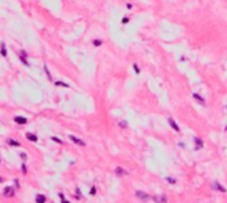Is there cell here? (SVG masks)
<instances>
[{"label": "cell", "instance_id": "cell-1", "mask_svg": "<svg viewBox=\"0 0 227 203\" xmlns=\"http://www.w3.org/2000/svg\"><path fill=\"white\" fill-rule=\"evenodd\" d=\"M13 194H15L13 187H11V186L4 187V190H3V195L6 196V198H11V196H13Z\"/></svg>", "mask_w": 227, "mask_h": 203}, {"label": "cell", "instance_id": "cell-2", "mask_svg": "<svg viewBox=\"0 0 227 203\" xmlns=\"http://www.w3.org/2000/svg\"><path fill=\"white\" fill-rule=\"evenodd\" d=\"M114 173H116L117 177H125V175H127V171L124 169V167H121V166H117L114 169Z\"/></svg>", "mask_w": 227, "mask_h": 203}, {"label": "cell", "instance_id": "cell-3", "mask_svg": "<svg viewBox=\"0 0 227 203\" xmlns=\"http://www.w3.org/2000/svg\"><path fill=\"white\" fill-rule=\"evenodd\" d=\"M136 196L138 198V199H141V201H147V199H150V196L146 194V192H144V191H136Z\"/></svg>", "mask_w": 227, "mask_h": 203}, {"label": "cell", "instance_id": "cell-4", "mask_svg": "<svg viewBox=\"0 0 227 203\" xmlns=\"http://www.w3.org/2000/svg\"><path fill=\"white\" fill-rule=\"evenodd\" d=\"M211 187H213L214 190L220 191V192H226V191H227V190H226V187H225V186H222L220 183H218V182H213V185H211Z\"/></svg>", "mask_w": 227, "mask_h": 203}, {"label": "cell", "instance_id": "cell-5", "mask_svg": "<svg viewBox=\"0 0 227 203\" xmlns=\"http://www.w3.org/2000/svg\"><path fill=\"white\" fill-rule=\"evenodd\" d=\"M69 140H71L72 142L77 143L78 146H86V143H85V142L81 141V140H78V138H77V137H75V136H69Z\"/></svg>", "mask_w": 227, "mask_h": 203}, {"label": "cell", "instance_id": "cell-6", "mask_svg": "<svg viewBox=\"0 0 227 203\" xmlns=\"http://www.w3.org/2000/svg\"><path fill=\"white\" fill-rule=\"evenodd\" d=\"M167 121H169V125L173 127V130H174V131H179V130H181V129H179V126L177 125V122H175L174 120H173L171 117H169V120H167Z\"/></svg>", "mask_w": 227, "mask_h": 203}, {"label": "cell", "instance_id": "cell-7", "mask_svg": "<svg viewBox=\"0 0 227 203\" xmlns=\"http://www.w3.org/2000/svg\"><path fill=\"white\" fill-rule=\"evenodd\" d=\"M15 122L19 123V125H25V123H27V118H24V117H15Z\"/></svg>", "mask_w": 227, "mask_h": 203}, {"label": "cell", "instance_id": "cell-8", "mask_svg": "<svg viewBox=\"0 0 227 203\" xmlns=\"http://www.w3.org/2000/svg\"><path fill=\"white\" fill-rule=\"evenodd\" d=\"M193 97H194V98H195V100H197V101H198L199 104H202V105H205V102H206V101H205V98H203V97H202V96H199V95H198V93H193Z\"/></svg>", "mask_w": 227, "mask_h": 203}, {"label": "cell", "instance_id": "cell-9", "mask_svg": "<svg viewBox=\"0 0 227 203\" xmlns=\"http://www.w3.org/2000/svg\"><path fill=\"white\" fill-rule=\"evenodd\" d=\"M25 56H27V53L24 52V51H21V53H20V61H21V62L24 64V65H27V67H28V65H29V62L27 61Z\"/></svg>", "mask_w": 227, "mask_h": 203}, {"label": "cell", "instance_id": "cell-10", "mask_svg": "<svg viewBox=\"0 0 227 203\" xmlns=\"http://www.w3.org/2000/svg\"><path fill=\"white\" fill-rule=\"evenodd\" d=\"M194 142H195V145H197V149H201V147H203V141H202L199 137H195L194 138Z\"/></svg>", "mask_w": 227, "mask_h": 203}, {"label": "cell", "instance_id": "cell-11", "mask_svg": "<svg viewBox=\"0 0 227 203\" xmlns=\"http://www.w3.org/2000/svg\"><path fill=\"white\" fill-rule=\"evenodd\" d=\"M154 201H155V203H167V199H166V196H165V195L155 196V198H154Z\"/></svg>", "mask_w": 227, "mask_h": 203}, {"label": "cell", "instance_id": "cell-12", "mask_svg": "<svg viewBox=\"0 0 227 203\" xmlns=\"http://www.w3.org/2000/svg\"><path fill=\"white\" fill-rule=\"evenodd\" d=\"M27 140L32 141V142H36L37 141V137L35 136V134H32V133H27Z\"/></svg>", "mask_w": 227, "mask_h": 203}, {"label": "cell", "instance_id": "cell-13", "mask_svg": "<svg viewBox=\"0 0 227 203\" xmlns=\"http://www.w3.org/2000/svg\"><path fill=\"white\" fill-rule=\"evenodd\" d=\"M44 71H45V73H47L48 80H49V81H53L52 77H51V72H49V69H48V67H47V64H44Z\"/></svg>", "mask_w": 227, "mask_h": 203}, {"label": "cell", "instance_id": "cell-14", "mask_svg": "<svg viewBox=\"0 0 227 203\" xmlns=\"http://www.w3.org/2000/svg\"><path fill=\"white\" fill-rule=\"evenodd\" d=\"M36 203H45V196H44V195H37L36 196Z\"/></svg>", "mask_w": 227, "mask_h": 203}, {"label": "cell", "instance_id": "cell-15", "mask_svg": "<svg viewBox=\"0 0 227 203\" xmlns=\"http://www.w3.org/2000/svg\"><path fill=\"white\" fill-rule=\"evenodd\" d=\"M2 56L6 57L7 56V48H6V44L2 43Z\"/></svg>", "mask_w": 227, "mask_h": 203}, {"label": "cell", "instance_id": "cell-16", "mask_svg": "<svg viewBox=\"0 0 227 203\" xmlns=\"http://www.w3.org/2000/svg\"><path fill=\"white\" fill-rule=\"evenodd\" d=\"M7 142L9 143V145H12V146H16V147H17V146H20V143H19L17 141H15V140H11V138H9V140H8Z\"/></svg>", "mask_w": 227, "mask_h": 203}, {"label": "cell", "instance_id": "cell-17", "mask_svg": "<svg viewBox=\"0 0 227 203\" xmlns=\"http://www.w3.org/2000/svg\"><path fill=\"white\" fill-rule=\"evenodd\" d=\"M55 85H57V86H64V88H69L68 84L63 82V81H56V82H55Z\"/></svg>", "mask_w": 227, "mask_h": 203}, {"label": "cell", "instance_id": "cell-18", "mask_svg": "<svg viewBox=\"0 0 227 203\" xmlns=\"http://www.w3.org/2000/svg\"><path fill=\"white\" fill-rule=\"evenodd\" d=\"M58 195H60V199H61V203H71V202H69V201H68V199H67V198H65V196H64L63 194H58Z\"/></svg>", "mask_w": 227, "mask_h": 203}, {"label": "cell", "instance_id": "cell-19", "mask_svg": "<svg viewBox=\"0 0 227 203\" xmlns=\"http://www.w3.org/2000/svg\"><path fill=\"white\" fill-rule=\"evenodd\" d=\"M166 181L169 182V183H173V185H174V183L177 182V181L174 179V178H171V177H167V178H166Z\"/></svg>", "mask_w": 227, "mask_h": 203}, {"label": "cell", "instance_id": "cell-20", "mask_svg": "<svg viewBox=\"0 0 227 203\" xmlns=\"http://www.w3.org/2000/svg\"><path fill=\"white\" fill-rule=\"evenodd\" d=\"M101 44H102L101 40H95V41H93V45H95V47H100Z\"/></svg>", "mask_w": 227, "mask_h": 203}, {"label": "cell", "instance_id": "cell-21", "mask_svg": "<svg viewBox=\"0 0 227 203\" xmlns=\"http://www.w3.org/2000/svg\"><path fill=\"white\" fill-rule=\"evenodd\" d=\"M133 68H134V72L137 73V75H140V72H141V71H140V68L137 67V64H134V65H133Z\"/></svg>", "mask_w": 227, "mask_h": 203}, {"label": "cell", "instance_id": "cell-22", "mask_svg": "<svg viewBox=\"0 0 227 203\" xmlns=\"http://www.w3.org/2000/svg\"><path fill=\"white\" fill-rule=\"evenodd\" d=\"M120 126H121V127H124V129H125V127H127V122H126V121H121V122H120Z\"/></svg>", "mask_w": 227, "mask_h": 203}, {"label": "cell", "instance_id": "cell-23", "mask_svg": "<svg viewBox=\"0 0 227 203\" xmlns=\"http://www.w3.org/2000/svg\"><path fill=\"white\" fill-rule=\"evenodd\" d=\"M51 140H52V141H55V142H57V143H63V141H61V140H58V138H56V137H51Z\"/></svg>", "mask_w": 227, "mask_h": 203}, {"label": "cell", "instance_id": "cell-24", "mask_svg": "<svg viewBox=\"0 0 227 203\" xmlns=\"http://www.w3.org/2000/svg\"><path fill=\"white\" fill-rule=\"evenodd\" d=\"M76 192H77V199H80V198H81V192H80V189H78V187L76 189Z\"/></svg>", "mask_w": 227, "mask_h": 203}, {"label": "cell", "instance_id": "cell-25", "mask_svg": "<svg viewBox=\"0 0 227 203\" xmlns=\"http://www.w3.org/2000/svg\"><path fill=\"white\" fill-rule=\"evenodd\" d=\"M126 23H129V17H126V16H125L124 19H122V24H126Z\"/></svg>", "mask_w": 227, "mask_h": 203}, {"label": "cell", "instance_id": "cell-26", "mask_svg": "<svg viewBox=\"0 0 227 203\" xmlns=\"http://www.w3.org/2000/svg\"><path fill=\"white\" fill-rule=\"evenodd\" d=\"M90 194H92V195H95V194H96V187H92V190H90Z\"/></svg>", "mask_w": 227, "mask_h": 203}, {"label": "cell", "instance_id": "cell-27", "mask_svg": "<svg viewBox=\"0 0 227 203\" xmlns=\"http://www.w3.org/2000/svg\"><path fill=\"white\" fill-rule=\"evenodd\" d=\"M20 157L23 158V159H24V161H25V159H27V154H25V153H23V154H20Z\"/></svg>", "mask_w": 227, "mask_h": 203}, {"label": "cell", "instance_id": "cell-28", "mask_svg": "<svg viewBox=\"0 0 227 203\" xmlns=\"http://www.w3.org/2000/svg\"><path fill=\"white\" fill-rule=\"evenodd\" d=\"M21 167H23V173H27V169H25V165H23Z\"/></svg>", "mask_w": 227, "mask_h": 203}, {"label": "cell", "instance_id": "cell-29", "mask_svg": "<svg viewBox=\"0 0 227 203\" xmlns=\"http://www.w3.org/2000/svg\"><path fill=\"white\" fill-rule=\"evenodd\" d=\"M226 130H227V125H226Z\"/></svg>", "mask_w": 227, "mask_h": 203}]
</instances>
